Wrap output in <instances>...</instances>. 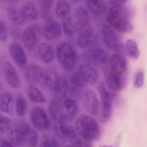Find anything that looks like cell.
<instances>
[{
  "instance_id": "33",
  "label": "cell",
  "mask_w": 147,
  "mask_h": 147,
  "mask_svg": "<svg viewBox=\"0 0 147 147\" xmlns=\"http://www.w3.org/2000/svg\"><path fill=\"white\" fill-rule=\"evenodd\" d=\"M59 75L56 71L53 69H48L45 71L43 81L49 90H52L53 87L56 82Z\"/></svg>"
},
{
  "instance_id": "41",
  "label": "cell",
  "mask_w": 147,
  "mask_h": 147,
  "mask_svg": "<svg viewBox=\"0 0 147 147\" xmlns=\"http://www.w3.org/2000/svg\"><path fill=\"white\" fill-rule=\"evenodd\" d=\"M7 38V29L5 24L1 20L0 21V40L5 42Z\"/></svg>"
},
{
  "instance_id": "23",
  "label": "cell",
  "mask_w": 147,
  "mask_h": 147,
  "mask_svg": "<svg viewBox=\"0 0 147 147\" xmlns=\"http://www.w3.org/2000/svg\"><path fill=\"white\" fill-rule=\"evenodd\" d=\"M6 16L11 23L16 26L22 25L25 20L21 13L20 9L13 6H8L6 8Z\"/></svg>"
},
{
  "instance_id": "32",
  "label": "cell",
  "mask_w": 147,
  "mask_h": 147,
  "mask_svg": "<svg viewBox=\"0 0 147 147\" xmlns=\"http://www.w3.org/2000/svg\"><path fill=\"white\" fill-rule=\"evenodd\" d=\"M125 49L127 54L131 59L137 60L140 55V49L136 42L132 39H127L125 45Z\"/></svg>"
},
{
  "instance_id": "7",
  "label": "cell",
  "mask_w": 147,
  "mask_h": 147,
  "mask_svg": "<svg viewBox=\"0 0 147 147\" xmlns=\"http://www.w3.org/2000/svg\"><path fill=\"white\" fill-rule=\"evenodd\" d=\"M84 61L92 65H100L106 64L109 60V53L103 48L90 47L83 52Z\"/></svg>"
},
{
  "instance_id": "1",
  "label": "cell",
  "mask_w": 147,
  "mask_h": 147,
  "mask_svg": "<svg viewBox=\"0 0 147 147\" xmlns=\"http://www.w3.org/2000/svg\"><path fill=\"white\" fill-rule=\"evenodd\" d=\"M75 128L79 137L87 143L97 141L100 136L99 123L90 115H82L78 117L75 123Z\"/></svg>"
},
{
  "instance_id": "20",
  "label": "cell",
  "mask_w": 147,
  "mask_h": 147,
  "mask_svg": "<svg viewBox=\"0 0 147 147\" xmlns=\"http://www.w3.org/2000/svg\"><path fill=\"white\" fill-rule=\"evenodd\" d=\"M63 115L68 121H72L78 112L77 102L72 98H65L62 100Z\"/></svg>"
},
{
  "instance_id": "28",
  "label": "cell",
  "mask_w": 147,
  "mask_h": 147,
  "mask_svg": "<svg viewBox=\"0 0 147 147\" xmlns=\"http://www.w3.org/2000/svg\"><path fill=\"white\" fill-rule=\"evenodd\" d=\"M25 144L30 146L37 145L39 136L36 131L27 122H25Z\"/></svg>"
},
{
  "instance_id": "27",
  "label": "cell",
  "mask_w": 147,
  "mask_h": 147,
  "mask_svg": "<svg viewBox=\"0 0 147 147\" xmlns=\"http://www.w3.org/2000/svg\"><path fill=\"white\" fill-rule=\"evenodd\" d=\"M110 27L121 33H129L134 28L133 25L129 19L120 18L110 24Z\"/></svg>"
},
{
  "instance_id": "31",
  "label": "cell",
  "mask_w": 147,
  "mask_h": 147,
  "mask_svg": "<svg viewBox=\"0 0 147 147\" xmlns=\"http://www.w3.org/2000/svg\"><path fill=\"white\" fill-rule=\"evenodd\" d=\"M71 11V5L69 2L65 0L58 1L55 5V13L56 16L63 20L69 16Z\"/></svg>"
},
{
  "instance_id": "39",
  "label": "cell",
  "mask_w": 147,
  "mask_h": 147,
  "mask_svg": "<svg viewBox=\"0 0 147 147\" xmlns=\"http://www.w3.org/2000/svg\"><path fill=\"white\" fill-rule=\"evenodd\" d=\"M144 78L145 74L143 69H138L135 72L133 79V84L135 88H140L143 86L144 83Z\"/></svg>"
},
{
  "instance_id": "24",
  "label": "cell",
  "mask_w": 147,
  "mask_h": 147,
  "mask_svg": "<svg viewBox=\"0 0 147 147\" xmlns=\"http://www.w3.org/2000/svg\"><path fill=\"white\" fill-rule=\"evenodd\" d=\"M49 111L51 118L55 122H57L61 116L63 115L62 100L56 98H52L49 104Z\"/></svg>"
},
{
  "instance_id": "4",
  "label": "cell",
  "mask_w": 147,
  "mask_h": 147,
  "mask_svg": "<svg viewBox=\"0 0 147 147\" xmlns=\"http://www.w3.org/2000/svg\"><path fill=\"white\" fill-rule=\"evenodd\" d=\"M76 44L80 48H89L95 41L94 30L88 21L76 20L74 23Z\"/></svg>"
},
{
  "instance_id": "17",
  "label": "cell",
  "mask_w": 147,
  "mask_h": 147,
  "mask_svg": "<svg viewBox=\"0 0 147 147\" xmlns=\"http://www.w3.org/2000/svg\"><path fill=\"white\" fill-rule=\"evenodd\" d=\"M78 72L88 84H93L98 79L99 74L97 69L93 65L86 61L82 63L79 65Z\"/></svg>"
},
{
  "instance_id": "12",
  "label": "cell",
  "mask_w": 147,
  "mask_h": 147,
  "mask_svg": "<svg viewBox=\"0 0 147 147\" xmlns=\"http://www.w3.org/2000/svg\"><path fill=\"white\" fill-rule=\"evenodd\" d=\"M9 54L16 64L24 69L28 65V57L26 52L20 43L17 41L11 42L8 47Z\"/></svg>"
},
{
  "instance_id": "10",
  "label": "cell",
  "mask_w": 147,
  "mask_h": 147,
  "mask_svg": "<svg viewBox=\"0 0 147 147\" xmlns=\"http://www.w3.org/2000/svg\"><path fill=\"white\" fill-rule=\"evenodd\" d=\"M101 33L105 45L110 49L119 51L122 49V42L118 34L111 27L104 25L101 29Z\"/></svg>"
},
{
  "instance_id": "15",
  "label": "cell",
  "mask_w": 147,
  "mask_h": 147,
  "mask_svg": "<svg viewBox=\"0 0 147 147\" xmlns=\"http://www.w3.org/2000/svg\"><path fill=\"white\" fill-rule=\"evenodd\" d=\"M61 25L57 21L51 18L46 21L42 28V34L48 40L59 38L62 33Z\"/></svg>"
},
{
  "instance_id": "42",
  "label": "cell",
  "mask_w": 147,
  "mask_h": 147,
  "mask_svg": "<svg viewBox=\"0 0 147 147\" xmlns=\"http://www.w3.org/2000/svg\"><path fill=\"white\" fill-rule=\"evenodd\" d=\"M1 146H13V145L10 141H7L6 140H3L1 141L0 143Z\"/></svg>"
},
{
  "instance_id": "40",
  "label": "cell",
  "mask_w": 147,
  "mask_h": 147,
  "mask_svg": "<svg viewBox=\"0 0 147 147\" xmlns=\"http://www.w3.org/2000/svg\"><path fill=\"white\" fill-rule=\"evenodd\" d=\"M11 127L10 118L6 116L1 115L0 117V131L1 133H6L9 131Z\"/></svg>"
},
{
  "instance_id": "19",
  "label": "cell",
  "mask_w": 147,
  "mask_h": 147,
  "mask_svg": "<svg viewBox=\"0 0 147 147\" xmlns=\"http://www.w3.org/2000/svg\"><path fill=\"white\" fill-rule=\"evenodd\" d=\"M69 90V84L68 79L64 76H59L52 91L55 98L63 100L66 97Z\"/></svg>"
},
{
  "instance_id": "36",
  "label": "cell",
  "mask_w": 147,
  "mask_h": 147,
  "mask_svg": "<svg viewBox=\"0 0 147 147\" xmlns=\"http://www.w3.org/2000/svg\"><path fill=\"white\" fill-rule=\"evenodd\" d=\"M70 81L72 85L76 88H82L84 87L87 84L79 72H74L71 76Z\"/></svg>"
},
{
  "instance_id": "3",
  "label": "cell",
  "mask_w": 147,
  "mask_h": 147,
  "mask_svg": "<svg viewBox=\"0 0 147 147\" xmlns=\"http://www.w3.org/2000/svg\"><path fill=\"white\" fill-rule=\"evenodd\" d=\"M98 90L101 101L99 105L100 106L99 120L103 123H106L110 120L112 115L114 92L107 87L105 82L99 84Z\"/></svg>"
},
{
  "instance_id": "34",
  "label": "cell",
  "mask_w": 147,
  "mask_h": 147,
  "mask_svg": "<svg viewBox=\"0 0 147 147\" xmlns=\"http://www.w3.org/2000/svg\"><path fill=\"white\" fill-rule=\"evenodd\" d=\"M40 7V13L41 17L47 21L51 18V11L53 5L52 1H40L38 2Z\"/></svg>"
},
{
  "instance_id": "38",
  "label": "cell",
  "mask_w": 147,
  "mask_h": 147,
  "mask_svg": "<svg viewBox=\"0 0 147 147\" xmlns=\"http://www.w3.org/2000/svg\"><path fill=\"white\" fill-rule=\"evenodd\" d=\"M75 15L77 20H83L86 21H90V13L86 7L83 6H78L75 10Z\"/></svg>"
},
{
  "instance_id": "5",
  "label": "cell",
  "mask_w": 147,
  "mask_h": 147,
  "mask_svg": "<svg viewBox=\"0 0 147 147\" xmlns=\"http://www.w3.org/2000/svg\"><path fill=\"white\" fill-rule=\"evenodd\" d=\"M42 34V30L38 24L30 25L24 29L21 38L24 46L29 51L32 52L36 49Z\"/></svg>"
},
{
  "instance_id": "11",
  "label": "cell",
  "mask_w": 147,
  "mask_h": 147,
  "mask_svg": "<svg viewBox=\"0 0 147 147\" xmlns=\"http://www.w3.org/2000/svg\"><path fill=\"white\" fill-rule=\"evenodd\" d=\"M80 96L84 109L90 115H96L99 110V102L95 91L90 88L86 89Z\"/></svg>"
},
{
  "instance_id": "29",
  "label": "cell",
  "mask_w": 147,
  "mask_h": 147,
  "mask_svg": "<svg viewBox=\"0 0 147 147\" xmlns=\"http://www.w3.org/2000/svg\"><path fill=\"white\" fill-rule=\"evenodd\" d=\"M14 107L16 114L18 117H22L26 114L28 104L26 99L22 94L20 93L17 94L15 99Z\"/></svg>"
},
{
  "instance_id": "37",
  "label": "cell",
  "mask_w": 147,
  "mask_h": 147,
  "mask_svg": "<svg viewBox=\"0 0 147 147\" xmlns=\"http://www.w3.org/2000/svg\"><path fill=\"white\" fill-rule=\"evenodd\" d=\"M40 146H60V144L56 138L53 136L44 135L41 140Z\"/></svg>"
},
{
  "instance_id": "30",
  "label": "cell",
  "mask_w": 147,
  "mask_h": 147,
  "mask_svg": "<svg viewBox=\"0 0 147 147\" xmlns=\"http://www.w3.org/2000/svg\"><path fill=\"white\" fill-rule=\"evenodd\" d=\"M27 93L29 100L32 103H44L46 101V98L42 92L35 86H29Z\"/></svg>"
},
{
  "instance_id": "25",
  "label": "cell",
  "mask_w": 147,
  "mask_h": 147,
  "mask_svg": "<svg viewBox=\"0 0 147 147\" xmlns=\"http://www.w3.org/2000/svg\"><path fill=\"white\" fill-rule=\"evenodd\" d=\"M84 3L87 10L93 16H100L105 13L106 5L103 1H85Z\"/></svg>"
},
{
  "instance_id": "16",
  "label": "cell",
  "mask_w": 147,
  "mask_h": 147,
  "mask_svg": "<svg viewBox=\"0 0 147 147\" xmlns=\"http://www.w3.org/2000/svg\"><path fill=\"white\" fill-rule=\"evenodd\" d=\"M44 74L42 67L36 64H30L25 68V78L29 83L36 84L43 80Z\"/></svg>"
},
{
  "instance_id": "21",
  "label": "cell",
  "mask_w": 147,
  "mask_h": 147,
  "mask_svg": "<svg viewBox=\"0 0 147 147\" xmlns=\"http://www.w3.org/2000/svg\"><path fill=\"white\" fill-rule=\"evenodd\" d=\"M37 53L40 60L45 64L51 63L55 57V52L52 47L47 42H41L37 48Z\"/></svg>"
},
{
  "instance_id": "18",
  "label": "cell",
  "mask_w": 147,
  "mask_h": 147,
  "mask_svg": "<svg viewBox=\"0 0 147 147\" xmlns=\"http://www.w3.org/2000/svg\"><path fill=\"white\" fill-rule=\"evenodd\" d=\"M110 68L116 74L123 75L127 71V61L122 55L114 53L110 59Z\"/></svg>"
},
{
  "instance_id": "8",
  "label": "cell",
  "mask_w": 147,
  "mask_h": 147,
  "mask_svg": "<svg viewBox=\"0 0 147 147\" xmlns=\"http://www.w3.org/2000/svg\"><path fill=\"white\" fill-rule=\"evenodd\" d=\"M30 120L35 129L39 130H46L50 126V119L44 109L36 106L31 109Z\"/></svg>"
},
{
  "instance_id": "14",
  "label": "cell",
  "mask_w": 147,
  "mask_h": 147,
  "mask_svg": "<svg viewBox=\"0 0 147 147\" xmlns=\"http://www.w3.org/2000/svg\"><path fill=\"white\" fill-rule=\"evenodd\" d=\"M25 121H17L11 125L9 138L13 146H22L25 144Z\"/></svg>"
},
{
  "instance_id": "2",
  "label": "cell",
  "mask_w": 147,
  "mask_h": 147,
  "mask_svg": "<svg viewBox=\"0 0 147 147\" xmlns=\"http://www.w3.org/2000/svg\"><path fill=\"white\" fill-rule=\"evenodd\" d=\"M56 56L62 68L67 71H72L76 66L77 54L74 47L67 42H61L57 45Z\"/></svg>"
},
{
  "instance_id": "22",
  "label": "cell",
  "mask_w": 147,
  "mask_h": 147,
  "mask_svg": "<svg viewBox=\"0 0 147 147\" xmlns=\"http://www.w3.org/2000/svg\"><path fill=\"white\" fill-rule=\"evenodd\" d=\"M20 10L25 21H32L38 18V13L36 6L31 1L24 2L21 5Z\"/></svg>"
},
{
  "instance_id": "9",
  "label": "cell",
  "mask_w": 147,
  "mask_h": 147,
  "mask_svg": "<svg viewBox=\"0 0 147 147\" xmlns=\"http://www.w3.org/2000/svg\"><path fill=\"white\" fill-rule=\"evenodd\" d=\"M105 83L113 92L119 91L124 88L126 78L124 75H121L113 71L110 67H105L103 69Z\"/></svg>"
},
{
  "instance_id": "26",
  "label": "cell",
  "mask_w": 147,
  "mask_h": 147,
  "mask_svg": "<svg viewBox=\"0 0 147 147\" xmlns=\"http://www.w3.org/2000/svg\"><path fill=\"white\" fill-rule=\"evenodd\" d=\"M13 107V98L11 94L8 91H4L0 96V110L2 113L10 114Z\"/></svg>"
},
{
  "instance_id": "35",
  "label": "cell",
  "mask_w": 147,
  "mask_h": 147,
  "mask_svg": "<svg viewBox=\"0 0 147 147\" xmlns=\"http://www.w3.org/2000/svg\"><path fill=\"white\" fill-rule=\"evenodd\" d=\"M62 31L68 37H72L75 34V29L74 23L70 17H67L63 19L61 24Z\"/></svg>"
},
{
  "instance_id": "13",
  "label": "cell",
  "mask_w": 147,
  "mask_h": 147,
  "mask_svg": "<svg viewBox=\"0 0 147 147\" xmlns=\"http://www.w3.org/2000/svg\"><path fill=\"white\" fill-rule=\"evenodd\" d=\"M2 74L6 83L12 88L17 89L20 87V77L13 65L9 61H5L2 64Z\"/></svg>"
},
{
  "instance_id": "6",
  "label": "cell",
  "mask_w": 147,
  "mask_h": 147,
  "mask_svg": "<svg viewBox=\"0 0 147 147\" xmlns=\"http://www.w3.org/2000/svg\"><path fill=\"white\" fill-rule=\"evenodd\" d=\"M70 122L64 119H60L57 121L56 129L57 133L64 140L69 141L74 145H80L82 141L77 133L75 128L69 123Z\"/></svg>"
}]
</instances>
